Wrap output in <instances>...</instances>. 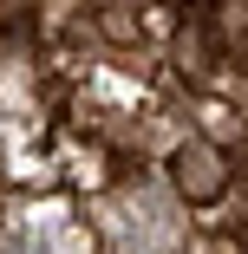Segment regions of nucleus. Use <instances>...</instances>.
I'll return each instance as SVG.
<instances>
[{
  "label": "nucleus",
  "instance_id": "obj_1",
  "mask_svg": "<svg viewBox=\"0 0 248 254\" xmlns=\"http://www.w3.org/2000/svg\"><path fill=\"white\" fill-rule=\"evenodd\" d=\"M105 254H183V222L157 189H118L105 209Z\"/></svg>",
  "mask_w": 248,
  "mask_h": 254
},
{
  "label": "nucleus",
  "instance_id": "obj_2",
  "mask_svg": "<svg viewBox=\"0 0 248 254\" xmlns=\"http://www.w3.org/2000/svg\"><path fill=\"white\" fill-rule=\"evenodd\" d=\"M170 195L183 202V209H216V202L235 189V170H229V150L216 137H183L170 150Z\"/></svg>",
  "mask_w": 248,
  "mask_h": 254
},
{
  "label": "nucleus",
  "instance_id": "obj_3",
  "mask_svg": "<svg viewBox=\"0 0 248 254\" xmlns=\"http://www.w3.org/2000/svg\"><path fill=\"white\" fill-rule=\"evenodd\" d=\"M170 59H176V72L196 78V85H209V78L229 65V53H222V26H216L209 7H189V13L176 20V33H170Z\"/></svg>",
  "mask_w": 248,
  "mask_h": 254
},
{
  "label": "nucleus",
  "instance_id": "obj_4",
  "mask_svg": "<svg viewBox=\"0 0 248 254\" xmlns=\"http://www.w3.org/2000/svg\"><path fill=\"white\" fill-rule=\"evenodd\" d=\"M0 254H85L66 228H53V222H33V228H13L7 241H0Z\"/></svg>",
  "mask_w": 248,
  "mask_h": 254
},
{
  "label": "nucleus",
  "instance_id": "obj_5",
  "mask_svg": "<svg viewBox=\"0 0 248 254\" xmlns=\"http://www.w3.org/2000/svg\"><path fill=\"white\" fill-rule=\"evenodd\" d=\"M98 33H105L111 46H144V7H131V0L98 7Z\"/></svg>",
  "mask_w": 248,
  "mask_h": 254
},
{
  "label": "nucleus",
  "instance_id": "obj_6",
  "mask_svg": "<svg viewBox=\"0 0 248 254\" xmlns=\"http://www.w3.org/2000/svg\"><path fill=\"white\" fill-rule=\"evenodd\" d=\"M216 26H222V53H229V65L248 72V7H222Z\"/></svg>",
  "mask_w": 248,
  "mask_h": 254
},
{
  "label": "nucleus",
  "instance_id": "obj_7",
  "mask_svg": "<svg viewBox=\"0 0 248 254\" xmlns=\"http://www.w3.org/2000/svg\"><path fill=\"white\" fill-rule=\"evenodd\" d=\"M242 209H248V170H242Z\"/></svg>",
  "mask_w": 248,
  "mask_h": 254
}]
</instances>
